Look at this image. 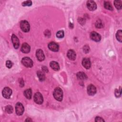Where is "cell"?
Here are the masks:
<instances>
[{
	"instance_id": "6da1fadb",
	"label": "cell",
	"mask_w": 122,
	"mask_h": 122,
	"mask_svg": "<svg viewBox=\"0 0 122 122\" xmlns=\"http://www.w3.org/2000/svg\"><path fill=\"white\" fill-rule=\"evenodd\" d=\"M54 96L56 100L61 101L63 97V93L62 90L60 88H55L54 92Z\"/></svg>"
},
{
	"instance_id": "7a4b0ae2",
	"label": "cell",
	"mask_w": 122,
	"mask_h": 122,
	"mask_svg": "<svg viewBox=\"0 0 122 122\" xmlns=\"http://www.w3.org/2000/svg\"><path fill=\"white\" fill-rule=\"evenodd\" d=\"M20 27L21 30L25 33L28 32L30 28V24L29 22L26 21H22L21 22Z\"/></svg>"
},
{
	"instance_id": "3957f363",
	"label": "cell",
	"mask_w": 122,
	"mask_h": 122,
	"mask_svg": "<svg viewBox=\"0 0 122 122\" xmlns=\"http://www.w3.org/2000/svg\"><path fill=\"white\" fill-rule=\"evenodd\" d=\"M22 64L26 67H32L33 65V62L30 58L25 57H24L21 60Z\"/></svg>"
},
{
	"instance_id": "277c9868",
	"label": "cell",
	"mask_w": 122,
	"mask_h": 122,
	"mask_svg": "<svg viewBox=\"0 0 122 122\" xmlns=\"http://www.w3.org/2000/svg\"><path fill=\"white\" fill-rule=\"evenodd\" d=\"M34 101L38 105H41L43 103V97L40 93H37L34 96Z\"/></svg>"
},
{
	"instance_id": "5b68a950",
	"label": "cell",
	"mask_w": 122,
	"mask_h": 122,
	"mask_svg": "<svg viewBox=\"0 0 122 122\" xmlns=\"http://www.w3.org/2000/svg\"><path fill=\"white\" fill-rule=\"evenodd\" d=\"M16 113L18 115H21L24 112V107L23 105L20 103H18L15 106Z\"/></svg>"
},
{
	"instance_id": "8992f818",
	"label": "cell",
	"mask_w": 122,
	"mask_h": 122,
	"mask_svg": "<svg viewBox=\"0 0 122 122\" xmlns=\"http://www.w3.org/2000/svg\"><path fill=\"white\" fill-rule=\"evenodd\" d=\"M3 96L6 99H9L12 94V90L9 87H5L4 89L2 92Z\"/></svg>"
},
{
	"instance_id": "52a82bcc",
	"label": "cell",
	"mask_w": 122,
	"mask_h": 122,
	"mask_svg": "<svg viewBox=\"0 0 122 122\" xmlns=\"http://www.w3.org/2000/svg\"><path fill=\"white\" fill-rule=\"evenodd\" d=\"M48 48L53 52H57L59 50V45L55 42H51L48 44Z\"/></svg>"
},
{
	"instance_id": "ba28073f",
	"label": "cell",
	"mask_w": 122,
	"mask_h": 122,
	"mask_svg": "<svg viewBox=\"0 0 122 122\" xmlns=\"http://www.w3.org/2000/svg\"><path fill=\"white\" fill-rule=\"evenodd\" d=\"M36 55L38 61L42 62L45 59V56L43 51L41 49H38L36 53Z\"/></svg>"
},
{
	"instance_id": "9c48e42d",
	"label": "cell",
	"mask_w": 122,
	"mask_h": 122,
	"mask_svg": "<svg viewBox=\"0 0 122 122\" xmlns=\"http://www.w3.org/2000/svg\"><path fill=\"white\" fill-rule=\"evenodd\" d=\"M90 37L92 40L97 42H99L101 39L100 35L96 32H92L90 34Z\"/></svg>"
},
{
	"instance_id": "30bf717a",
	"label": "cell",
	"mask_w": 122,
	"mask_h": 122,
	"mask_svg": "<svg viewBox=\"0 0 122 122\" xmlns=\"http://www.w3.org/2000/svg\"><path fill=\"white\" fill-rule=\"evenodd\" d=\"M31 48L29 45L26 43H23L21 47V51L24 54H28L30 52Z\"/></svg>"
},
{
	"instance_id": "8fae6325",
	"label": "cell",
	"mask_w": 122,
	"mask_h": 122,
	"mask_svg": "<svg viewBox=\"0 0 122 122\" xmlns=\"http://www.w3.org/2000/svg\"><path fill=\"white\" fill-rule=\"evenodd\" d=\"M87 7L90 11H94L96 9L97 5L96 3L93 1H88L87 2Z\"/></svg>"
},
{
	"instance_id": "7c38bea8",
	"label": "cell",
	"mask_w": 122,
	"mask_h": 122,
	"mask_svg": "<svg viewBox=\"0 0 122 122\" xmlns=\"http://www.w3.org/2000/svg\"><path fill=\"white\" fill-rule=\"evenodd\" d=\"M87 93L89 95L93 96L96 93V89L93 85H89L87 87Z\"/></svg>"
},
{
	"instance_id": "4fadbf2b",
	"label": "cell",
	"mask_w": 122,
	"mask_h": 122,
	"mask_svg": "<svg viewBox=\"0 0 122 122\" xmlns=\"http://www.w3.org/2000/svg\"><path fill=\"white\" fill-rule=\"evenodd\" d=\"M12 40L14 48L18 49L20 45L19 40L18 37L15 35L13 34V35L12 36Z\"/></svg>"
},
{
	"instance_id": "5bb4252c",
	"label": "cell",
	"mask_w": 122,
	"mask_h": 122,
	"mask_svg": "<svg viewBox=\"0 0 122 122\" xmlns=\"http://www.w3.org/2000/svg\"><path fill=\"white\" fill-rule=\"evenodd\" d=\"M67 57L71 60L74 61L76 58V52L72 50H70L67 52Z\"/></svg>"
},
{
	"instance_id": "9a60e30c",
	"label": "cell",
	"mask_w": 122,
	"mask_h": 122,
	"mask_svg": "<svg viewBox=\"0 0 122 122\" xmlns=\"http://www.w3.org/2000/svg\"><path fill=\"white\" fill-rule=\"evenodd\" d=\"M83 66L86 69H88L91 67V62L88 58H84L82 61Z\"/></svg>"
},
{
	"instance_id": "2e32d148",
	"label": "cell",
	"mask_w": 122,
	"mask_h": 122,
	"mask_svg": "<svg viewBox=\"0 0 122 122\" xmlns=\"http://www.w3.org/2000/svg\"><path fill=\"white\" fill-rule=\"evenodd\" d=\"M50 66L55 71H57L60 69V66L58 63L55 61H52L50 63Z\"/></svg>"
},
{
	"instance_id": "e0dca14e",
	"label": "cell",
	"mask_w": 122,
	"mask_h": 122,
	"mask_svg": "<svg viewBox=\"0 0 122 122\" xmlns=\"http://www.w3.org/2000/svg\"><path fill=\"white\" fill-rule=\"evenodd\" d=\"M24 94L26 98H27L28 99H30L31 98L32 95V90L30 89L26 90L24 92Z\"/></svg>"
},
{
	"instance_id": "ac0fdd59",
	"label": "cell",
	"mask_w": 122,
	"mask_h": 122,
	"mask_svg": "<svg viewBox=\"0 0 122 122\" xmlns=\"http://www.w3.org/2000/svg\"><path fill=\"white\" fill-rule=\"evenodd\" d=\"M77 77L80 80H85L87 78V76L84 72H78L77 74Z\"/></svg>"
},
{
	"instance_id": "d6986e66",
	"label": "cell",
	"mask_w": 122,
	"mask_h": 122,
	"mask_svg": "<svg viewBox=\"0 0 122 122\" xmlns=\"http://www.w3.org/2000/svg\"><path fill=\"white\" fill-rule=\"evenodd\" d=\"M37 74L38 77L41 81H43L45 80V76L44 73L42 72L38 71L37 72Z\"/></svg>"
},
{
	"instance_id": "ffe728a7",
	"label": "cell",
	"mask_w": 122,
	"mask_h": 122,
	"mask_svg": "<svg viewBox=\"0 0 122 122\" xmlns=\"http://www.w3.org/2000/svg\"><path fill=\"white\" fill-rule=\"evenodd\" d=\"M116 37L117 40L119 41L120 42H122V31L119 30L117 31L116 34Z\"/></svg>"
},
{
	"instance_id": "44dd1931",
	"label": "cell",
	"mask_w": 122,
	"mask_h": 122,
	"mask_svg": "<svg viewBox=\"0 0 122 122\" xmlns=\"http://www.w3.org/2000/svg\"><path fill=\"white\" fill-rule=\"evenodd\" d=\"M104 7L105 9L109 10H111L112 11L113 10V7L112 6V5L111 4L108 2H105L104 3Z\"/></svg>"
},
{
	"instance_id": "7402d4cb",
	"label": "cell",
	"mask_w": 122,
	"mask_h": 122,
	"mask_svg": "<svg viewBox=\"0 0 122 122\" xmlns=\"http://www.w3.org/2000/svg\"><path fill=\"white\" fill-rule=\"evenodd\" d=\"M114 4L117 9L120 10L122 8V1H115Z\"/></svg>"
},
{
	"instance_id": "603a6c76",
	"label": "cell",
	"mask_w": 122,
	"mask_h": 122,
	"mask_svg": "<svg viewBox=\"0 0 122 122\" xmlns=\"http://www.w3.org/2000/svg\"><path fill=\"white\" fill-rule=\"evenodd\" d=\"M95 26L97 28H102L103 27V23L100 20H99L96 22Z\"/></svg>"
},
{
	"instance_id": "cb8c5ba5",
	"label": "cell",
	"mask_w": 122,
	"mask_h": 122,
	"mask_svg": "<svg viewBox=\"0 0 122 122\" xmlns=\"http://www.w3.org/2000/svg\"><path fill=\"white\" fill-rule=\"evenodd\" d=\"M5 111L8 114H11L13 112V108L11 105H8L5 107Z\"/></svg>"
},
{
	"instance_id": "d4e9b609",
	"label": "cell",
	"mask_w": 122,
	"mask_h": 122,
	"mask_svg": "<svg viewBox=\"0 0 122 122\" xmlns=\"http://www.w3.org/2000/svg\"><path fill=\"white\" fill-rule=\"evenodd\" d=\"M56 36L59 38H62L64 37V32L63 31H59L56 34Z\"/></svg>"
},
{
	"instance_id": "484cf974",
	"label": "cell",
	"mask_w": 122,
	"mask_h": 122,
	"mask_svg": "<svg viewBox=\"0 0 122 122\" xmlns=\"http://www.w3.org/2000/svg\"><path fill=\"white\" fill-rule=\"evenodd\" d=\"M32 2L31 1H25L22 3V5L23 6H30L31 5H32Z\"/></svg>"
},
{
	"instance_id": "4316f807",
	"label": "cell",
	"mask_w": 122,
	"mask_h": 122,
	"mask_svg": "<svg viewBox=\"0 0 122 122\" xmlns=\"http://www.w3.org/2000/svg\"><path fill=\"white\" fill-rule=\"evenodd\" d=\"M115 95L117 97H120L121 95V89L120 88V90L116 89L115 91Z\"/></svg>"
},
{
	"instance_id": "83f0119b",
	"label": "cell",
	"mask_w": 122,
	"mask_h": 122,
	"mask_svg": "<svg viewBox=\"0 0 122 122\" xmlns=\"http://www.w3.org/2000/svg\"><path fill=\"white\" fill-rule=\"evenodd\" d=\"M6 65L7 67H8V68H11L13 66V63L10 61H7L6 63Z\"/></svg>"
},
{
	"instance_id": "f1b7e54d",
	"label": "cell",
	"mask_w": 122,
	"mask_h": 122,
	"mask_svg": "<svg viewBox=\"0 0 122 122\" xmlns=\"http://www.w3.org/2000/svg\"><path fill=\"white\" fill-rule=\"evenodd\" d=\"M90 49L89 48V46L87 45H85L84 47V51L85 53H87L89 52Z\"/></svg>"
},
{
	"instance_id": "f546056e",
	"label": "cell",
	"mask_w": 122,
	"mask_h": 122,
	"mask_svg": "<svg viewBox=\"0 0 122 122\" xmlns=\"http://www.w3.org/2000/svg\"><path fill=\"white\" fill-rule=\"evenodd\" d=\"M95 121L96 122H104L105 121L103 119H102L101 117H96Z\"/></svg>"
},
{
	"instance_id": "4dcf8cb0",
	"label": "cell",
	"mask_w": 122,
	"mask_h": 122,
	"mask_svg": "<svg viewBox=\"0 0 122 122\" xmlns=\"http://www.w3.org/2000/svg\"><path fill=\"white\" fill-rule=\"evenodd\" d=\"M45 69H47V68H45ZM43 70H44V71H46V70H45V69H43Z\"/></svg>"
}]
</instances>
